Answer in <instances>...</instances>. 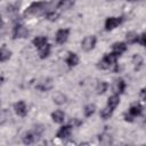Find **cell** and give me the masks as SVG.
Returning a JSON list of instances; mask_svg holds the SVG:
<instances>
[{
  "mask_svg": "<svg viewBox=\"0 0 146 146\" xmlns=\"http://www.w3.org/2000/svg\"><path fill=\"white\" fill-rule=\"evenodd\" d=\"M119 56H120V55H117L116 52H110V54H106V55L103 57V59L98 63V67H100V68H103V70H107V68H110L112 65H114V64L116 63Z\"/></svg>",
  "mask_w": 146,
  "mask_h": 146,
  "instance_id": "6da1fadb",
  "label": "cell"
},
{
  "mask_svg": "<svg viewBox=\"0 0 146 146\" xmlns=\"http://www.w3.org/2000/svg\"><path fill=\"white\" fill-rule=\"evenodd\" d=\"M47 8V3L43 1H39V2H33L25 11V14L27 15H38L42 11H44Z\"/></svg>",
  "mask_w": 146,
  "mask_h": 146,
  "instance_id": "7a4b0ae2",
  "label": "cell"
},
{
  "mask_svg": "<svg viewBox=\"0 0 146 146\" xmlns=\"http://www.w3.org/2000/svg\"><path fill=\"white\" fill-rule=\"evenodd\" d=\"M96 42H97V39H96L95 35H88L82 40L81 47H82V49L84 51H90V50H92L95 48Z\"/></svg>",
  "mask_w": 146,
  "mask_h": 146,
  "instance_id": "3957f363",
  "label": "cell"
},
{
  "mask_svg": "<svg viewBox=\"0 0 146 146\" xmlns=\"http://www.w3.org/2000/svg\"><path fill=\"white\" fill-rule=\"evenodd\" d=\"M122 17H108L105 21V30L106 31H111L114 30L115 27H117L121 23H122Z\"/></svg>",
  "mask_w": 146,
  "mask_h": 146,
  "instance_id": "277c9868",
  "label": "cell"
},
{
  "mask_svg": "<svg viewBox=\"0 0 146 146\" xmlns=\"http://www.w3.org/2000/svg\"><path fill=\"white\" fill-rule=\"evenodd\" d=\"M29 35V31L27 29L22 25V24H16L14 30H13V38L17 39V38H26Z\"/></svg>",
  "mask_w": 146,
  "mask_h": 146,
  "instance_id": "5b68a950",
  "label": "cell"
},
{
  "mask_svg": "<svg viewBox=\"0 0 146 146\" xmlns=\"http://www.w3.org/2000/svg\"><path fill=\"white\" fill-rule=\"evenodd\" d=\"M68 35H70V30L68 29H60L57 31L56 33V42L59 43V44H63L67 41L68 39Z\"/></svg>",
  "mask_w": 146,
  "mask_h": 146,
  "instance_id": "8992f818",
  "label": "cell"
},
{
  "mask_svg": "<svg viewBox=\"0 0 146 146\" xmlns=\"http://www.w3.org/2000/svg\"><path fill=\"white\" fill-rule=\"evenodd\" d=\"M72 125L71 124H67V125H63L59 128V130L57 131L56 133V137L59 138V139H65V138H68L71 136V132H72Z\"/></svg>",
  "mask_w": 146,
  "mask_h": 146,
  "instance_id": "52a82bcc",
  "label": "cell"
},
{
  "mask_svg": "<svg viewBox=\"0 0 146 146\" xmlns=\"http://www.w3.org/2000/svg\"><path fill=\"white\" fill-rule=\"evenodd\" d=\"M15 108V112L18 116H25L27 114V107H26V104L23 102V100H19L15 104L14 106Z\"/></svg>",
  "mask_w": 146,
  "mask_h": 146,
  "instance_id": "ba28073f",
  "label": "cell"
},
{
  "mask_svg": "<svg viewBox=\"0 0 146 146\" xmlns=\"http://www.w3.org/2000/svg\"><path fill=\"white\" fill-rule=\"evenodd\" d=\"M38 140H39V133L35 132V131H29L23 137L24 144H33V143H35Z\"/></svg>",
  "mask_w": 146,
  "mask_h": 146,
  "instance_id": "9c48e42d",
  "label": "cell"
},
{
  "mask_svg": "<svg viewBox=\"0 0 146 146\" xmlns=\"http://www.w3.org/2000/svg\"><path fill=\"white\" fill-rule=\"evenodd\" d=\"M51 119L56 123H63L64 120H65V113L60 110H57V111L51 113Z\"/></svg>",
  "mask_w": 146,
  "mask_h": 146,
  "instance_id": "30bf717a",
  "label": "cell"
},
{
  "mask_svg": "<svg viewBox=\"0 0 146 146\" xmlns=\"http://www.w3.org/2000/svg\"><path fill=\"white\" fill-rule=\"evenodd\" d=\"M119 103H120V97H119V95H112V96H110L108 97V100H107V107H110L111 110H115L116 108V106L119 105Z\"/></svg>",
  "mask_w": 146,
  "mask_h": 146,
  "instance_id": "8fae6325",
  "label": "cell"
},
{
  "mask_svg": "<svg viewBox=\"0 0 146 146\" xmlns=\"http://www.w3.org/2000/svg\"><path fill=\"white\" fill-rule=\"evenodd\" d=\"M79 63V57L74 52H68V56L66 58V64L70 66V67H73V66H76Z\"/></svg>",
  "mask_w": 146,
  "mask_h": 146,
  "instance_id": "7c38bea8",
  "label": "cell"
},
{
  "mask_svg": "<svg viewBox=\"0 0 146 146\" xmlns=\"http://www.w3.org/2000/svg\"><path fill=\"white\" fill-rule=\"evenodd\" d=\"M112 49H113V52H116L117 55H121L122 52L125 51L127 44L124 42H115V43H113Z\"/></svg>",
  "mask_w": 146,
  "mask_h": 146,
  "instance_id": "4fadbf2b",
  "label": "cell"
},
{
  "mask_svg": "<svg viewBox=\"0 0 146 146\" xmlns=\"http://www.w3.org/2000/svg\"><path fill=\"white\" fill-rule=\"evenodd\" d=\"M143 112V107L139 105V104H136V105H132L130 106L129 108V114L132 116V117H136V116H139Z\"/></svg>",
  "mask_w": 146,
  "mask_h": 146,
  "instance_id": "5bb4252c",
  "label": "cell"
},
{
  "mask_svg": "<svg viewBox=\"0 0 146 146\" xmlns=\"http://www.w3.org/2000/svg\"><path fill=\"white\" fill-rule=\"evenodd\" d=\"M11 56V51L7 48V47H1L0 48V62H6L10 58Z\"/></svg>",
  "mask_w": 146,
  "mask_h": 146,
  "instance_id": "9a60e30c",
  "label": "cell"
},
{
  "mask_svg": "<svg viewBox=\"0 0 146 146\" xmlns=\"http://www.w3.org/2000/svg\"><path fill=\"white\" fill-rule=\"evenodd\" d=\"M50 49H51V47H50V44L49 43H46L43 47H41L40 49H39V55H40V58H47L49 55H50Z\"/></svg>",
  "mask_w": 146,
  "mask_h": 146,
  "instance_id": "2e32d148",
  "label": "cell"
},
{
  "mask_svg": "<svg viewBox=\"0 0 146 146\" xmlns=\"http://www.w3.org/2000/svg\"><path fill=\"white\" fill-rule=\"evenodd\" d=\"M46 43H48V39L46 36H36V38L33 39V44L38 49H40L41 47H43Z\"/></svg>",
  "mask_w": 146,
  "mask_h": 146,
  "instance_id": "e0dca14e",
  "label": "cell"
},
{
  "mask_svg": "<svg viewBox=\"0 0 146 146\" xmlns=\"http://www.w3.org/2000/svg\"><path fill=\"white\" fill-rule=\"evenodd\" d=\"M72 6H73L72 0H59V2L57 5V8L62 9V10H68Z\"/></svg>",
  "mask_w": 146,
  "mask_h": 146,
  "instance_id": "ac0fdd59",
  "label": "cell"
},
{
  "mask_svg": "<svg viewBox=\"0 0 146 146\" xmlns=\"http://www.w3.org/2000/svg\"><path fill=\"white\" fill-rule=\"evenodd\" d=\"M132 63H133V65H135V70L138 71V70H140V67L143 66L144 59H143V57H141L140 55H137V54H136V55L132 57Z\"/></svg>",
  "mask_w": 146,
  "mask_h": 146,
  "instance_id": "d6986e66",
  "label": "cell"
},
{
  "mask_svg": "<svg viewBox=\"0 0 146 146\" xmlns=\"http://www.w3.org/2000/svg\"><path fill=\"white\" fill-rule=\"evenodd\" d=\"M125 82H124V80H122V79H119V80H116L115 81V92L116 94H122V92H124V89H125Z\"/></svg>",
  "mask_w": 146,
  "mask_h": 146,
  "instance_id": "ffe728a7",
  "label": "cell"
},
{
  "mask_svg": "<svg viewBox=\"0 0 146 146\" xmlns=\"http://www.w3.org/2000/svg\"><path fill=\"white\" fill-rule=\"evenodd\" d=\"M125 38H127V42L128 43H136L137 40H138V34L136 32L131 31V32H128L127 33Z\"/></svg>",
  "mask_w": 146,
  "mask_h": 146,
  "instance_id": "44dd1931",
  "label": "cell"
},
{
  "mask_svg": "<svg viewBox=\"0 0 146 146\" xmlns=\"http://www.w3.org/2000/svg\"><path fill=\"white\" fill-rule=\"evenodd\" d=\"M54 102L56 104H58V105H62V104L66 103V96L64 94H62V92H58V94H56L54 96Z\"/></svg>",
  "mask_w": 146,
  "mask_h": 146,
  "instance_id": "7402d4cb",
  "label": "cell"
},
{
  "mask_svg": "<svg viewBox=\"0 0 146 146\" xmlns=\"http://www.w3.org/2000/svg\"><path fill=\"white\" fill-rule=\"evenodd\" d=\"M95 111H96V106H95V104H88L87 106H84V115L87 116V117H89V116H91L94 113H95Z\"/></svg>",
  "mask_w": 146,
  "mask_h": 146,
  "instance_id": "603a6c76",
  "label": "cell"
},
{
  "mask_svg": "<svg viewBox=\"0 0 146 146\" xmlns=\"http://www.w3.org/2000/svg\"><path fill=\"white\" fill-rule=\"evenodd\" d=\"M51 87H52V84H51L50 80H47V82L43 81V82H41L40 84L36 86V88H38L39 90H41V91H47V90H49Z\"/></svg>",
  "mask_w": 146,
  "mask_h": 146,
  "instance_id": "cb8c5ba5",
  "label": "cell"
},
{
  "mask_svg": "<svg viewBox=\"0 0 146 146\" xmlns=\"http://www.w3.org/2000/svg\"><path fill=\"white\" fill-rule=\"evenodd\" d=\"M112 113H113V110H111L110 107H105L100 111V116L103 120H107L112 116Z\"/></svg>",
  "mask_w": 146,
  "mask_h": 146,
  "instance_id": "d4e9b609",
  "label": "cell"
},
{
  "mask_svg": "<svg viewBox=\"0 0 146 146\" xmlns=\"http://www.w3.org/2000/svg\"><path fill=\"white\" fill-rule=\"evenodd\" d=\"M107 88H108V84H107V82H105V81H103V82H100L98 86H97V94L98 95H100V94H104L106 90H107Z\"/></svg>",
  "mask_w": 146,
  "mask_h": 146,
  "instance_id": "484cf974",
  "label": "cell"
},
{
  "mask_svg": "<svg viewBox=\"0 0 146 146\" xmlns=\"http://www.w3.org/2000/svg\"><path fill=\"white\" fill-rule=\"evenodd\" d=\"M57 17H58V14L57 13H55V11H50V13H47V15H46V18L48 19V21H56L57 19Z\"/></svg>",
  "mask_w": 146,
  "mask_h": 146,
  "instance_id": "4316f807",
  "label": "cell"
},
{
  "mask_svg": "<svg viewBox=\"0 0 146 146\" xmlns=\"http://www.w3.org/2000/svg\"><path fill=\"white\" fill-rule=\"evenodd\" d=\"M137 42H138L140 46H145V33H141L140 35H138Z\"/></svg>",
  "mask_w": 146,
  "mask_h": 146,
  "instance_id": "83f0119b",
  "label": "cell"
},
{
  "mask_svg": "<svg viewBox=\"0 0 146 146\" xmlns=\"http://www.w3.org/2000/svg\"><path fill=\"white\" fill-rule=\"evenodd\" d=\"M140 96H141V99H145V89H141Z\"/></svg>",
  "mask_w": 146,
  "mask_h": 146,
  "instance_id": "f1b7e54d",
  "label": "cell"
},
{
  "mask_svg": "<svg viewBox=\"0 0 146 146\" xmlns=\"http://www.w3.org/2000/svg\"><path fill=\"white\" fill-rule=\"evenodd\" d=\"M2 25V19H1V17H0V26Z\"/></svg>",
  "mask_w": 146,
  "mask_h": 146,
  "instance_id": "f546056e",
  "label": "cell"
},
{
  "mask_svg": "<svg viewBox=\"0 0 146 146\" xmlns=\"http://www.w3.org/2000/svg\"><path fill=\"white\" fill-rule=\"evenodd\" d=\"M108 1H114V0H108Z\"/></svg>",
  "mask_w": 146,
  "mask_h": 146,
  "instance_id": "4dcf8cb0",
  "label": "cell"
}]
</instances>
